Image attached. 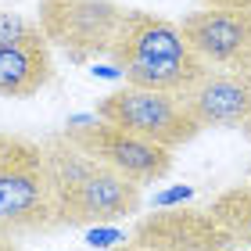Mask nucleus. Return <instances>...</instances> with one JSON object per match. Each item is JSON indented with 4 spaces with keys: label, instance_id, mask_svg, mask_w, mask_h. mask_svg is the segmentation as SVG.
I'll return each instance as SVG.
<instances>
[{
    "label": "nucleus",
    "instance_id": "nucleus-1",
    "mask_svg": "<svg viewBox=\"0 0 251 251\" xmlns=\"http://www.w3.org/2000/svg\"><path fill=\"white\" fill-rule=\"evenodd\" d=\"M43 165L54 198V226L75 230V226H108L140 212L144 187L126 179L111 165L97 162L65 133L43 136Z\"/></svg>",
    "mask_w": 251,
    "mask_h": 251
},
{
    "label": "nucleus",
    "instance_id": "nucleus-2",
    "mask_svg": "<svg viewBox=\"0 0 251 251\" xmlns=\"http://www.w3.org/2000/svg\"><path fill=\"white\" fill-rule=\"evenodd\" d=\"M54 198L43 165V144L18 133H0V233H50Z\"/></svg>",
    "mask_w": 251,
    "mask_h": 251
},
{
    "label": "nucleus",
    "instance_id": "nucleus-3",
    "mask_svg": "<svg viewBox=\"0 0 251 251\" xmlns=\"http://www.w3.org/2000/svg\"><path fill=\"white\" fill-rule=\"evenodd\" d=\"M122 18L126 7L115 0H40L36 4V25L43 40L72 65L108 58Z\"/></svg>",
    "mask_w": 251,
    "mask_h": 251
},
{
    "label": "nucleus",
    "instance_id": "nucleus-4",
    "mask_svg": "<svg viewBox=\"0 0 251 251\" xmlns=\"http://www.w3.org/2000/svg\"><path fill=\"white\" fill-rule=\"evenodd\" d=\"M94 119L122 126L129 133H140L147 140L169 147V151L190 144L201 133L198 119L187 111V104L179 97L158 94V90H140V86H129V83H122L119 90L100 97L97 108H94Z\"/></svg>",
    "mask_w": 251,
    "mask_h": 251
},
{
    "label": "nucleus",
    "instance_id": "nucleus-5",
    "mask_svg": "<svg viewBox=\"0 0 251 251\" xmlns=\"http://www.w3.org/2000/svg\"><path fill=\"white\" fill-rule=\"evenodd\" d=\"M72 144H79L86 154H94L97 162L111 165L126 179H133L136 187L147 183H162L173 173V151L154 140H147L140 133H129L122 126H111L104 119H90V122H72L61 129Z\"/></svg>",
    "mask_w": 251,
    "mask_h": 251
},
{
    "label": "nucleus",
    "instance_id": "nucleus-6",
    "mask_svg": "<svg viewBox=\"0 0 251 251\" xmlns=\"http://www.w3.org/2000/svg\"><path fill=\"white\" fill-rule=\"evenodd\" d=\"M129 244L147 251H233L237 241L208 208H158L133 223Z\"/></svg>",
    "mask_w": 251,
    "mask_h": 251
},
{
    "label": "nucleus",
    "instance_id": "nucleus-7",
    "mask_svg": "<svg viewBox=\"0 0 251 251\" xmlns=\"http://www.w3.org/2000/svg\"><path fill=\"white\" fill-rule=\"evenodd\" d=\"M190 50L208 65L226 72H251V11L201 7L179 22Z\"/></svg>",
    "mask_w": 251,
    "mask_h": 251
},
{
    "label": "nucleus",
    "instance_id": "nucleus-8",
    "mask_svg": "<svg viewBox=\"0 0 251 251\" xmlns=\"http://www.w3.org/2000/svg\"><path fill=\"white\" fill-rule=\"evenodd\" d=\"M179 100L201 129H241L251 119V72L208 68Z\"/></svg>",
    "mask_w": 251,
    "mask_h": 251
},
{
    "label": "nucleus",
    "instance_id": "nucleus-9",
    "mask_svg": "<svg viewBox=\"0 0 251 251\" xmlns=\"http://www.w3.org/2000/svg\"><path fill=\"white\" fill-rule=\"evenodd\" d=\"M194 54L190 43L179 29V22H169L151 11H133L126 7V18L119 25V36L108 50V61L122 58H183Z\"/></svg>",
    "mask_w": 251,
    "mask_h": 251
},
{
    "label": "nucleus",
    "instance_id": "nucleus-10",
    "mask_svg": "<svg viewBox=\"0 0 251 251\" xmlns=\"http://www.w3.org/2000/svg\"><path fill=\"white\" fill-rule=\"evenodd\" d=\"M111 65L119 68V75L129 86L158 90V94H173V97H183L208 72V65L198 54H183V58H122Z\"/></svg>",
    "mask_w": 251,
    "mask_h": 251
},
{
    "label": "nucleus",
    "instance_id": "nucleus-11",
    "mask_svg": "<svg viewBox=\"0 0 251 251\" xmlns=\"http://www.w3.org/2000/svg\"><path fill=\"white\" fill-rule=\"evenodd\" d=\"M54 75V58L50 43H15V47H0V97H36Z\"/></svg>",
    "mask_w": 251,
    "mask_h": 251
},
{
    "label": "nucleus",
    "instance_id": "nucleus-12",
    "mask_svg": "<svg viewBox=\"0 0 251 251\" xmlns=\"http://www.w3.org/2000/svg\"><path fill=\"white\" fill-rule=\"evenodd\" d=\"M208 212L237 241V248H251V183H241V187H230V190L215 194Z\"/></svg>",
    "mask_w": 251,
    "mask_h": 251
},
{
    "label": "nucleus",
    "instance_id": "nucleus-13",
    "mask_svg": "<svg viewBox=\"0 0 251 251\" xmlns=\"http://www.w3.org/2000/svg\"><path fill=\"white\" fill-rule=\"evenodd\" d=\"M36 40H43L36 18L0 11V47H15V43H36Z\"/></svg>",
    "mask_w": 251,
    "mask_h": 251
},
{
    "label": "nucleus",
    "instance_id": "nucleus-14",
    "mask_svg": "<svg viewBox=\"0 0 251 251\" xmlns=\"http://www.w3.org/2000/svg\"><path fill=\"white\" fill-rule=\"evenodd\" d=\"M115 241H126V233H119V230H100V226H97V230L86 237V244L90 248H100V251L115 248Z\"/></svg>",
    "mask_w": 251,
    "mask_h": 251
},
{
    "label": "nucleus",
    "instance_id": "nucleus-15",
    "mask_svg": "<svg viewBox=\"0 0 251 251\" xmlns=\"http://www.w3.org/2000/svg\"><path fill=\"white\" fill-rule=\"evenodd\" d=\"M201 7H219V11H251V0H198Z\"/></svg>",
    "mask_w": 251,
    "mask_h": 251
},
{
    "label": "nucleus",
    "instance_id": "nucleus-16",
    "mask_svg": "<svg viewBox=\"0 0 251 251\" xmlns=\"http://www.w3.org/2000/svg\"><path fill=\"white\" fill-rule=\"evenodd\" d=\"M108 251H147V248H136V244L126 241V244H115V248H108Z\"/></svg>",
    "mask_w": 251,
    "mask_h": 251
},
{
    "label": "nucleus",
    "instance_id": "nucleus-17",
    "mask_svg": "<svg viewBox=\"0 0 251 251\" xmlns=\"http://www.w3.org/2000/svg\"><path fill=\"white\" fill-rule=\"evenodd\" d=\"M0 251H18V248H15V241H11V237L0 233Z\"/></svg>",
    "mask_w": 251,
    "mask_h": 251
},
{
    "label": "nucleus",
    "instance_id": "nucleus-18",
    "mask_svg": "<svg viewBox=\"0 0 251 251\" xmlns=\"http://www.w3.org/2000/svg\"><path fill=\"white\" fill-rule=\"evenodd\" d=\"M241 133H244V136H248V140H251V119H248V122L241 126Z\"/></svg>",
    "mask_w": 251,
    "mask_h": 251
}]
</instances>
